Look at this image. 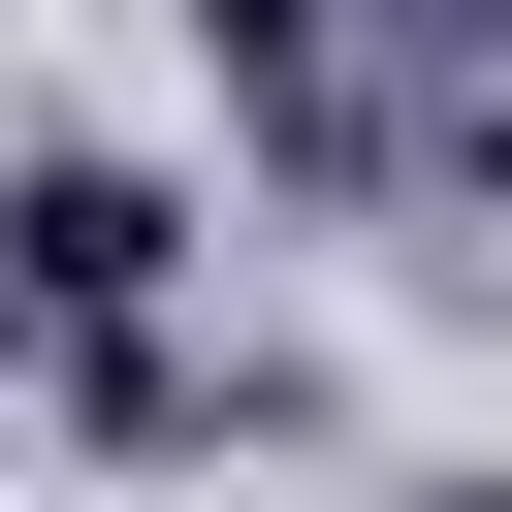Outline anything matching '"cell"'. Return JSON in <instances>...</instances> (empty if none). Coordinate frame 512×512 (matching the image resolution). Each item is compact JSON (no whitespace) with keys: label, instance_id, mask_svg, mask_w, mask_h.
<instances>
[{"label":"cell","instance_id":"1","mask_svg":"<svg viewBox=\"0 0 512 512\" xmlns=\"http://www.w3.org/2000/svg\"><path fill=\"white\" fill-rule=\"evenodd\" d=\"M160 288H192V192L160 160H0V352L32 384H128Z\"/></svg>","mask_w":512,"mask_h":512},{"label":"cell","instance_id":"2","mask_svg":"<svg viewBox=\"0 0 512 512\" xmlns=\"http://www.w3.org/2000/svg\"><path fill=\"white\" fill-rule=\"evenodd\" d=\"M448 192H480V224H512V64H480V128H448Z\"/></svg>","mask_w":512,"mask_h":512},{"label":"cell","instance_id":"3","mask_svg":"<svg viewBox=\"0 0 512 512\" xmlns=\"http://www.w3.org/2000/svg\"><path fill=\"white\" fill-rule=\"evenodd\" d=\"M352 32H448V64H512V0H352Z\"/></svg>","mask_w":512,"mask_h":512},{"label":"cell","instance_id":"4","mask_svg":"<svg viewBox=\"0 0 512 512\" xmlns=\"http://www.w3.org/2000/svg\"><path fill=\"white\" fill-rule=\"evenodd\" d=\"M384 512H512V480H384Z\"/></svg>","mask_w":512,"mask_h":512}]
</instances>
